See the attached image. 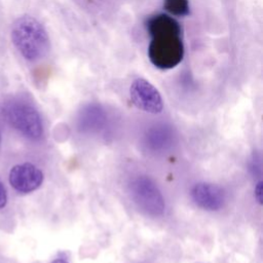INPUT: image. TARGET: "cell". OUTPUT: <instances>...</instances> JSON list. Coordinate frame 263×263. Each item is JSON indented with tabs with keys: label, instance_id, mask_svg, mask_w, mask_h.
Returning a JSON list of instances; mask_svg holds the SVG:
<instances>
[{
	"label": "cell",
	"instance_id": "obj_10",
	"mask_svg": "<svg viewBox=\"0 0 263 263\" xmlns=\"http://www.w3.org/2000/svg\"><path fill=\"white\" fill-rule=\"evenodd\" d=\"M163 8L175 16H186L190 13L188 0H163Z\"/></svg>",
	"mask_w": 263,
	"mask_h": 263
},
{
	"label": "cell",
	"instance_id": "obj_11",
	"mask_svg": "<svg viewBox=\"0 0 263 263\" xmlns=\"http://www.w3.org/2000/svg\"><path fill=\"white\" fill-rule=\"evenodd\" d=\"M262 194H263V182L259 181L256 186H255V190H254V195L256 200L258 201V203H262Z\"/></svg>",
	"mask_w": 263,
	"mask_h": 263
},
{
	"label": "cell",
	"instance_id": "obj_5",
	"mask_svg": "<svg viewBox=\"0 0 263 263\" xmlns=\"http://www.w3.org/2000/svg\"><path fill=\"white\" fill-rule=\"evenodd\" d=\"M129 97L134 105L148 113L157 114L163 109L162 98L157 88L144 78H137L129 87Z\"/></svg>",
	"mask_w": 263,
	"mask_h": 263
},
{
	"label": "cell",
	"instance_id": "obj_8",
	"mask_svg": "<svg viewBox=\"0 0 263 263\" xmlns=\"http://www.w3.org/2000/svg\"><path fill=\"white\" fill-rule=\"evenodd\" d=\"M145 26L151 37L160 35H181L179 23L168 14L158 13L151 15L147 18Z\"/></svg>",
	"mask_w": 263,
	"mask_h": 263
},
{
	"label": "cell",
	"instance_id": "obj_1",
	"mask_svg": "<svg viewBox=\"0 0 263 263\" xmlns=\"http://www.w3.org/2000/svg\"><path fill=\"white\" fill-rule=\"evenodd\" d=\"M11 41L27 61L43 58L49 49V38L39 21L31 15L17 17L11 26Z\"/></svg>",
	"mask_w": 263,
	"mask_h": 263
},
{
	"label": "cell",
	"instance_id": "obj_6",
	"mask_svg": "<svg viewBox=\"0 0 263 263\" xmlns=\"http://www.w3.org/2000/svg\"><path fill=\"white\" fill-rule=\"evenodd\" d=\"M43 182V173L32 163L14 165L9 173V183L18 192L28 193L36 190Z\"/></svg>",
	"mask_w": 263,
	"mask_h": 263
},
{
	"label": "cell",
	"instance_id": "obj_9",
	"mask_svg": "<svg viewBox=\"0 0 263 263\" xmlns=\"http://www.w3.org/2000/svg\"><path fill=\"white\" fill-rule=\"evenodd\" d=\"M172 140V130L163 125L154 126L146 134V144L153 151L165 149L171 145Z\"/></svg>",
	"mask_w": 263,
	"mask_h": 263
},
{
	"label": "cell",
	"instance_id": "obj_13",
	"mask_svg": "<svg viewBox=\"0 0 263 263\" xmlns=\"http://www.w3.org/2000/svg\"><path fill=\"white\" fill-rule=\"evenodd\" d=\"M51 263H69V262L63 258H58V259H54Z\"/></svg>",
	"mask_w": 263,
	"mask_h": 263
},
{
	"label": "cell",
	"instance_id": "obj_7",
	"mask_svg": "<svg viewBox=\"0 0 263 263\" xmlns=\"http://www.w3.org/2000/svg\"><path fill=\"white\" fill-rule=\"evenodd\" d=\"M191 197L195 204L206 211H218L225 203V192L218 185L200 182L191 189Z\"/></svg>",
	"mask_w": 263,
	"mask_h": 263
},
{
	"label": "cell",
	"instance_id": "obj_12",
	"mask_svg": "<svg viewBox=\"0 0 263 263\" xmlns=\"http://www.w3.org/2000/svg\"><path fill=\"white\" fill-rule=\"evenodd\" d=\"M7 201V195H6V190L5 187L0 183V209L4 208Z\"/></svg>",
	"mask_w": 263,
	"mask_h": 263
},
{
	"label": "cell",
	"instance_id": "obj_3",
	"mask_svg": "<svg viewBox=\"0 0 263 263\" xmlns=\"http://www.w3.org/2000/svg\"><path fill=\"white\" fill-rule=\"evenodd\" d=\"M3 114L9 124L30 139H39L43 127L37 110L23 102H12L3 109Z\"/></svg>",
	"mask_w": 263,
	"mask_h": 263
},
{
	"label": "cell",
	"instance_id": "obj_4",
	"mask_svg": "<svg viewBox=\"0 0 263 263\" xmlns=\"http://www.w3.org/2000/svg\"><path fill=\"white\" fill-rule=\"evenodd\" d=\"M129 191L133 200L140 210L151 216H159L164 212L163 196L156 184L146 176L132 180Z\"/></svg>",
	"mask_w": 263,
	"mask_h": 263
},
{
	"label": "cell",
	"instance_id": "obj_2",
	"mask_svg": "<svg viewBox=\"0 0 263 263\" xmlns=\"http://www.w3.org/2000/svg\"><path fill=\"white\" fill-rule=\"evenodd\" d=\"M184 57L181 35H160L152 37L148 47V58L153 66L168 70L178 66Z\"/></svg>",
	"mask_w": 263,
	"mask_h": 263
}]
</instances>
